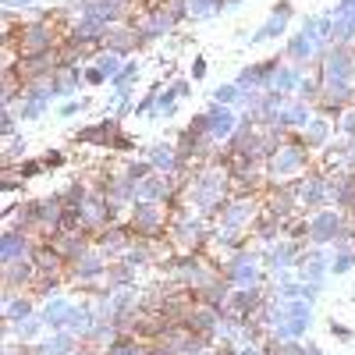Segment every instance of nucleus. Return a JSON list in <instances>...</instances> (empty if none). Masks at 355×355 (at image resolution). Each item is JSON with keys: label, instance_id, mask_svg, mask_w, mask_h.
Masks as SVG:
<instances>
[{"label": "nucleus", "instance_id": "nucleus-1", "mask_svg": "<svg viewBox=\"0 0 355 355\" xmlns=\"http://www.w3.org/2000/svg\"><path fill=\"white\" fill-rule=\"evenodd\" d=\"M334 224H338V220H334L331 214H323V217L316 220V231H320V239H331V231H334Z\"/></svg>", "mask_w": 355, "mask_h": 355}, {"label": "nucleus", "instance_id": "nucleus-3", "mask_svg": "<svg viewBox=\"0 0 355 355\" xmlns=\"http://www.w3.org/2000/svg\"><path fill=\"white\" fill-rule=\"evenodd\" d=\"M8 4H21V0H8Z\"/></svg>", "mask_w": 355, "mask_h": 355}, {"label": "nucleus", "instance_id": "nucleus-2", "mask_svg": "<svg viewBox=\"0 0 355 355\" xmlns=\"http://www.w3.org/2000/svg\"><path fill=\"white\" fill-rule=\"evenodd\" d=\"M68 345H71L68 338H57V341H50V345H46V352H50V355H64V352H68Z\"/></svg>", "mask_w": 355, "mask_h": 355}]
</instances>
